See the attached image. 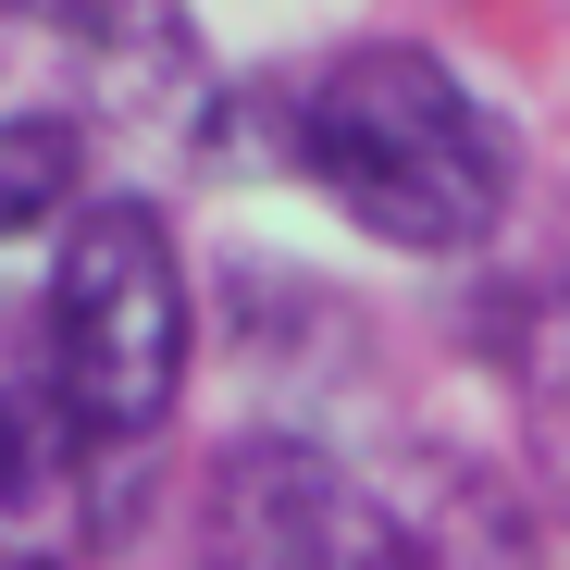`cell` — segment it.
<instances>
[{"instance_id":"cell-1","label":"cell","mask_w":570,"mask_h":570,"mask_svg":"<svg viewBox=\"0 0 570 570\" xmlns=\"http://www.w3.org/2000/svg\"><path fill=\"white\" fill-rule=\"evenodd\" d=\"M285 161L323 199L410 261L497 248L521 199V137L434 38H347L285 87Z\"/></svg>"},{"instance_id":"cell-2","label":"cell","mask_w":570,"mask_h":570,"mask_svg":"<svg viewBox=\"0 0 570 570\" xmlns=\"http://www.w3.org/2000/svg\"><path fill=\"white\" fill-rule=\"evenodd\" d=\"M38 311H50V360H62L87 459H137L174 422L186 360H199V298H186L174 224L149 199H87L50 248Z\"/></svg>"},{"instance_id":"cell-3","label":"cell","mask_w":570,"mask_h":570,"mask_svg":"<svg viewBox=\"0 0 570 570\" xmlns=\"http://www.w3.org/2000/svg\"><path fill=\"white\" fill-rule=\"evenodd\" d=\"M410 521L311 434H236L199 497V570H397Z\"/></svg>"},{"instance_id":"cell-4","label":"cell","mask_w":570,"mask_h":570,"mask_svg":"<svg viewBox=\"0 0 570 570\" xmlns=\"http://www.w3.org/2000/svg\"><path fill=\"white\" fill-rule=\"evenodd\" d=\"M75 471H100L75 434V397H62V360H50V311L0 285V509L38 521Z\"/></svg>"},{"instance_id":"cell-5","label":"cell","mask_w":570,"mask_h":570,"mask_svg":"<svg viewBox=\"0 0 570 570\" xmlns=\"http://www.w3.org/2000/svg\"><path fill=\"white\" fill-rule=\"evenodd\" d=\"M509 372H521V410H533V446H546V484L570 497V261L533 273V298L509 323Z\"/></svg>"},{"instance_id":"cell-6","label":"cell","mask_w":570,"mask_h":570,"mask_svg":"<svg viewBox=\"0 0 570 570\" xmlns=\"http://www.w3.org/2000/svg\"><path fill=\"white\" fill-rule=\"evenodd\" d=\"M87 137L75 112H13L0 125V236H38V224H75L87 199Z\"/></svg>"},{"instance_id":"cell-7","label":"cell","mask_w":570,"mask_h":570,"mask_svg":"<svg viewBox=\"0 0 570 570\" xmlns=\"http://www.w3.org/2000/svg\"><path fill=\"white\" fill-rule=\"evenodd\" d=\"M509 546H471V533H434V521H410V546H397V570H497Z\"/></svg>"},{"instance_id":"cell-8","label":"cell","mask_w":570,"mask_h":570,"mask_svg":"<svg viewBox=\"0 0 570 570\" xmlns=\"http://www.w3.org/2000/svg\"><path fill=\"white\" fill-rule=\"evenodd\" d=\"M0 570H62V558H38V546H26V558H0Z\"/></svg>"}]
</instances>
